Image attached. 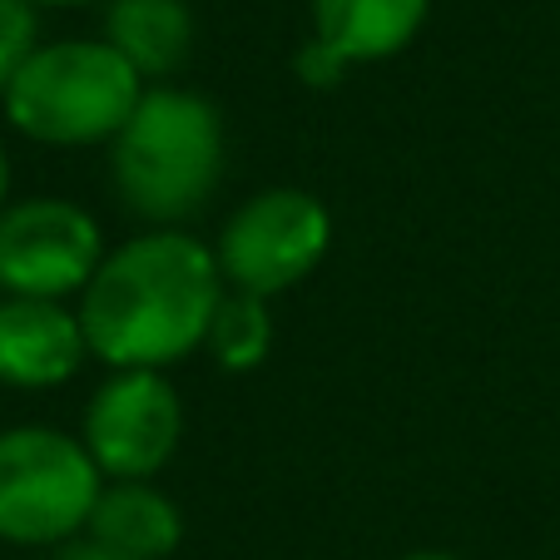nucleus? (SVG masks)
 <instances>
[{
    "mask_svg": "<svg viewBox=\"0 0 560 560\" xmlns=\"http://www.w3.org/2000/svg\"><path fill=\"white\" fill-rule=\"evenodd\" d=\"M223 293L213 244L189 229H144L109 248L74 313L109 372H170L209 342Z\"/></svg>",
    "mask_w": 560,
    "mask_h": 560,
    "instance_id": "f257e3e1",
    "label": "nucleus"
},
{
    "mask_svg": "<svg viewBox=\"0 0 560 560\" xmlns=\"http://www.w3.org/2000/svg\"><path fill=\"white\" fill-rule=\"evenodd\" d=\"M229 170V129L209 95L149 85L129 125L109 144V179L149 229H184L209 209Z\"/></svg>",
    "mask_w": 560,
    "mask_h": 560,
    "instance_id": "f03ea898",
    "label": "nucleus"
},
{
    "mask_svg": "<svg viewBox=\"0 0 560 560\" xmlns=\"http://www.w3.org/2000/svg\"><path fill=\"white\" fill-rule=\"evenodd\" d=\"M139 70L109 40H45L15 74L0 109L21 139L45 149H95L115 144L119 129L144 100Z\"/></svg>",
    "mask_w": 560,
    "mask_h": 560,
    "instance_id": "7ed1b4c3",
    "label": "nucleus"
},
{
    "mask_svg": "<svg viewBox=\"0 0 560 560\" xmlns=\"http://www.w3.org/2000/svg\"><path fill=\"white\" fill-rule=\"evenodd\" d=\"M105 476L80 432L21 422L0 432V546L60 550L90 530Z\"/></svg>",
    "mask_w": 560,
    "mask_h": 560,
    "instance_id": "20e7f679",
    "label": "nucleus"
},
{
    "mask_svg": "<svg viewBox=\"0 0 560 560\" xmlns=\"http://www.w3.org/2000/svg\"><path fill=\"white\" fill-rule=\"evenodd\" d=\"M332 248V213L328 203L307 189L278 184V189L248 194L223 219L213 258L233 293H254L273 303L278 293H293L303 278L317 273V264Z\"/></svg>",
    "mask_w": 560,
    "mask_h": 560,
    "instance_id": "39448f33",
    "label": "nucleus"
},
{
    "mask_svg": "<svg viewBox=\"0 0 560 560\" xmlns=\"http://www.w3.org/2000/svg\"><path fill=\"white\" fill-rule=\"evenodd\" d=\"M105 233L90 209L60 194H31L0 209V298L70 303L105 264Z\"/></svg>",
    "mask_w": 560,
    "mask_h": 560,
    "instance_id": "423d86ee",
    "label": "nucleus"
},
{
    "mask_svg": "<svg viewBox=\"0 0 560 560\" xmlns=\"http://www.w3.org/2000/svg\"><path fill=\"white\" fill-rule=\"evenodd\" d=\"M80 442L105 481H154L184 442V402L170 372H109L85 402Z\"/></svg>",
    "mask_w": 560,
    "mask_h": 560,
    "instance_id": "0eeeda50",
    "label": "nucleus"
},
{
    "mask_svg": "<svg viewBox=\"0 0 560 560\" xmlns=\"http://www.w3.org/2000/svg\"><path fill=\"white\" fill-rule=\"evenodd\" d=\"M90 342L70 303L0 298V382L21 392L65 387L85 368Z\"/></svg>",
    "mask_w": 560,
    "mask_h": 560,
    "instance_id": "6e6552de",
    "label": "nucleus"
},
{
    "mask_svg": "<svg viewBox=\"0 0 560 560\" xmlns=\"http://www.w3.org/2000/svg\"><path fill=\"white\" fill-rule=\"evenodd\" d=\"M432 0H313V40L348 65H382L422 35Z\"/></svg>",
    "mask_w": 560,
    "mask_h": 560,
    "instance_id": "1a4fd4ad",
    "label": "nucleus"
},
{
    "mask_svg": "<svg viewBox=\"0 0 560 560\" xmlns=\"http://www.w3.org/2000/svg\"><path fill=\"white\" fill-rule=\"evenodd\" d=\"M194 5L189 0H105V35L139 70V80L164 85L194 55Z\"/></svg>",
    "mask_w": 560,
    "mask_h": 560,
    "instance_id": "9d476101",
    "label": "nucleus"
},
{
    "mask_svg": "<svg viewBox=\"0 0 560 560\" xmlns=\"http://www.w3.org/2000/svg\"><path fill=\"white\" fill-rule=\"evenodd\" d=\"M85 536L125 560H170L184 540V511L154 481H105Z\"/></svg>",
    "mask_w": 560,
    "mask_h": 560,
    "instance_id": "9b49d317",
    "label": "nucleus"
},
{
    "mask_svg": "<svg viewBox=\"0 0 560 560\" xmlns=\"http://www.w3.org/2000/svg\"><path fill=\"white\" fill-rule=\"evenodd\" d=\"M278 342V323H273V307L268 298H254V293H223L219 313H213V328H209V352L223 372H258L268 362Z\"/></svg>",
    "mask_w": 560,
    "mask_h": 560,
    "instance_id": "f8f14e48",
    "label": "nucleus"
},
{
    "mask_svg": "<svg viewBox=\"0 0 560 560\" xmlns=\"http://www.w3.org/2000/svg\"><path fill=\"white\" fill-rule=\"evenodd\" d=\"M40 45H45L40 5H31V0H0V95L31 65V55Z\"/></svg>",
    "mask_w": 560,
    "mask_h": 560,
    "instance_id": "ddd939ff",
    "label": "nucleus"
},
{
    "mask_svg": "<svg viewBox=\"0 0 560 560\" xmlns=\"http://www.w3.org/2000/svg\"><path fill=\"white\" fill-rule=\"evenodd\" d=\"M293 70H298V80H303L307 90H332L342 80V74L352 70L348 60H342L338 50H328L323 40H307L303 50H298V60H293Z\"/></svg>",
    "mask_w": 560,
    "mask_h": 560,
    "instance_id": "4468645a",
    "label": "nucleus"
},
{
    "mask_svg": "<svg viewBox=\"0 0 560 560\" xmlns=\"http://www.w3.org/2000/svg\"><path fill=\"white\" fill-rule=\"evenodd\" d=\"M55 560H125V556H115L109 546H100L95 536H74L70 546L55 550Z\"/></svg>",
    "mask_w": 560,
    "mask_h": 560,
    "instance_id": "2eb2a0df",
    "label": "nucleus"
},
{
    "mask_svg": "<svg viewBox=\"0 0 560 560\" xmlns=\"http://www.w3.org/2000/svg\"><path fill=\"white\" fill-rule=\"evenodd\" d=\"M11 203V149H5V139H0V209Z\"/></svg>",
    "mask_w": 560,
    "mask_h": 560,
    "instance_id": "dca6fc26",
    "label": "nucleus"
},
{
    "mask_svg": "<svg viewBox=\"0 0 560 560\" xmlns=\"http://www.w3.org/2000/svg\"><path fill=\"white\" fill-rule=\"evenodd\" d=\"M40 11H74V5H95V0H31Z\"/></svg>",
    "mask_w": 560,
    "mask_h": 560,
    "instance_id": "f3484780",
    "label": "nucleus"
},
{
    "mask_svg": "<svg viewBox=\"0 0 560 560\" xmlns=\"http://www.w3.org/2000/svg\"><path fill=\"white\" fill-rule=\"evenodd\" d=\"M397 560H462L452 550H412V556H397Z\"/></svg>",
    "mask_w": 560,
    "mask_h": 560,
    "instance_id": "a211bd4d",
    "label": "nucleus"
}]
</instances>
